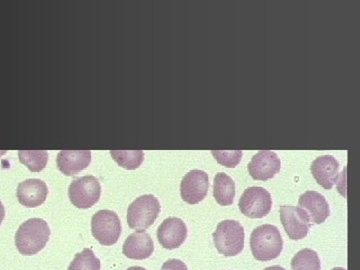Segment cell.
Here are the masks:
<instances>
[{"label": "cell", "mask_w": 360, "mask_h": 270, "mask_svg": "<svg viewBox=\"0 0 360 270\" xmlns=\"http://www.w3.org/2000/svg\"><path fill=\"white\" fill-rule=\"evenodd\" d=\"M213 196L219 205H232L236 198V184L233 179L224 172H219L213 184Z\"/></svg>", "instance_id": "obj_17"}, {"label": "cell", "mask_w": 360, "mask_h": 270, "mask_svg": "<svg viewBox=\"0 0 360 270\" xmlns=\"http://www.w3.org/2000/svg\"><path fill=\"white\" fill-rule=\"evenodd\" d=\"M264 270H286V269H284L283 267L278 266V265H274V266L267 267V269H265Z\"/></svg>", "instance_id": "obj_25"}, {"label": "cell", "mask_w": 360, "mask_h": 270, "mask_svg": "<svg viewBox=\"0 0 360 270\" xmlns=\"http://www.w3.org/2000/svg\"><path fill=\"white\" fill-rule=\"evenodd\" d=\"M298 205L309 217L310 224H321L330 214V208L322 194L309 191L300 196Z\"/></svg>", "instance_id": "obj_12"}, {"label": "cell", "mask_w": 360, "mask_h": 270, "mask_svg": "<svg viewBox=\"0 0 360 270\" xmlns=\"http://www.w3.org/2000/svg\"><path fill=\"white\" fill-rule=\"evenodd\" d=\"M310 170L319 186L331 189L340 176V162L333 155L321 156L312 162Z\"/></svg>", "instance_id": "obj_13"}, {"label": "cell", "mask_w": 360, "mask_h": 270, "mask_svg": "<svg viewBox=\"0 0 360 270\" xmlns=\"http://www.w3.org/2000/svg\"><path fill=\"white\" fill-rule=\"evenodd\" d=\"M250 248L253 257L258 262L276 259L283 248L281 231L274 225H260L251 233Z\"/></svg>", "instance_id": "obj_2"}, {"label": "cell", "mask_w": 360, "mask_h": 270, "mask_svg": "<svg viewBox=\"0 0 360 270\" xmlns=\"http://www.w3.org/2000/svg\"><path fill=\"white\" fill-rule=\"evenodd\" d=\"M248 172L255 180L266 181L274 179L281 168V161L274 151H258L248 163Z\"/></svg>", "instance_id": "obj_10"}, {"label": "cell", "mask_w": 360, "mask_h": 270, "mask_svg": "<svg viewBox=\"0 0 360 270\" xmlns=\"http://www.w3.org/2000/svg\"><path fill=\"white\" fill-rule=\"evenodd\" d=\"M110 155L120 167L127 170L137 169L144 160L142 150H110Z\"/></svg>", "instance_id": "obj_20"}, {"label": "cell", "mask_w": 360, "mask_h": 270, "mask_svg": "<svg viewBox=\"0 0 360 270\" xmlns=\"http://www.w3.org/2000/svg\"><path fill=\"white\" fill-rule=\"evenodd\" d=\"M163 270H188L186 264L179 259H168L165 264L162 265Z\"/></svg>", "instance_id": "obj_23"}, {"label": "cell", "mask_w": 360, "mask_h": 270, "mask_svg": "<svg viewBox=\"0 0 360 270\" xmlns=\"http://www.w3.org/2000/svg\"><path fill=\"white\" fill-rule=\"evenodd\" d=\"M101 195L99 180L92 175L78 177L68 187V198L75 207L87 210L98 202Z\"/></svg>", "instance_id": "obj_5"}, {"label": "cell", "mask_w": 360, "mask_h": 270, "mask_svg": "<svg viewBox=\"0 0 360 270\" xmlns=\"http://www.w3.org/2000/svg\"><path fill=\"white\" fill-rule=\"evenodd\" d=\"M333 270H347V269H343V267H336V269H333Z\"/></svg>", "instance_id": "obj_27"}, {"label": "cell", "mask_w": 360, "mask_h": 270, "mask_svg": "<svg viewBox=\"0 0 360 270\" xmlns=\"http://www.w3.org/2000/svg\"><path fill=\"white\" fill-rule=\"evenodd\" d=\"M161 270H163V269H161Z\"/></svg>", "instance_id": "obj_28"}, {"label": "cell", "mask_w": 360, "mask_h": 270, "mask_svg": "<svg viewBox=\"0 0 360 270\" xmlns=\"http://www.w3.org/2000/svg\"><path fill=\"white\" fill-rule=\"evenodd\" d=\"M215 248L224 257H236L245 248V229L236 220H224L213 233Z\"/></svg>", "instance_id": "obj_3"}, {"label": "cell", "mask_w": 360, "mask_h": 270, "mask_svg": "<svg viewBox=\"0 0 360 270\" xmlns=\"http://www.w3.org/2000/svg\"><path fill=\"white\" fill-rule=\"evenodd\" d=\"M212 153L219 165L229 168L236 167L243 158L241 150H212Z\"/></svg>", "instance_id": "obj_22"}, {"label": "cell", "mask_w": 360, "mask_h": 270, "mask_svg": "<svg viewBox=\"0 0 360 270\" xmlns=\"http://www.w3.org/2000/svg\"><path fill=\"white\" fill-rule=\"evenodd\" d=\"M279 214L288 238L300 240L307 236L311 224L304 210L293 205H284L279 210Z\"/></svg>", "instance_id": "obj_8"}, {"label": "cell", "mask_w": 360, "mask_h": 270, "mask_svg": "<svg viewBox=\"0 0 360 270\" xmlns=\"http://www.w3.org/2000/svg\"><path fill=\"white\" fill-rule=\"evenodd\" d=\"M18 158L30 172H40L46 167L49 153L45 150H20Z\"/></svg>", "instance_id": "obj_19"}, {"label": "cell", "mask_w": 360, "mask_h": 270, "mask_svg": "<svg viewBox=\"0 0 360 270\" xmlns=\"http://www.w3.org/2000/svg\"><path fill=\"white\" fill-rule=\"evenodd\" d=\"M91 233L101 245H115L122 233V222L112 210H99L91 219Z\"/></svg>", "instance_id": "obj_6"}, {"label": "cell", "mask_w": 360, "mask_h": 270, "mask_svg": "<svg viewBox=\"0 0 360 270\" xmlns=\"http://www.w3.org/2000/svg\"><path fill=\"white\" fill-rule=\"evenodd\" d=\"M186 238V224L179 217H168L158 227V241L165 250H172L180 248Z\"/></svg>", "instance_id": "obj_11"}, {"label": "cell", "mask_w": 360, "mask_h": 270, "mask_svg": "<svg viewBox=\"0 0 360 270\" xmlns=\"http://www.w3.org/2000/svg\"><path fill=\"white\" fill-rule=\"evenodd\" d=\"M49 188L46 184L37 179H27L18 186L16 196L20 205L27 208L39 207L46 200Z\"/></svg>", "instance_id": "obj_14"}, {"label": "cell", "mask_w": 360, "mask_h": 270, "mask_svg": "<svg viewBox=\"0 0 360 270\" xmlns=\"http://www.w3.org/2000/svg\"><path fill=\"white\" fill-rule=\"evenodd\" d=\"M271 194L264 187L252 186L246 189L239 200V210L250 219H262L271 210Z\"/></svg>", "instance_id": "obj_7"}, {"label": "cell", "mask_w": 360, "mask_h": 270, "mask_svg": "<svg viewBox=\"0 0 360 270\" xmlns=\"http://www.w3.org/2000/svg\"><path fill=\"white\" fill-rule=\"evenodd\" d=\"M127 270H146V269H143V267H141V266H132V267H129V269Z\"/></svg>", "instance_id": "obj_26"}, {"label": "cell", "mask_w": 360, "mask_h": 270, "mask_svg": "<svg viewBox=\"0 0 360 270\" xmlns=\"http://www.w3.org/2000/svg\"><path fill=\"white\" fill-rule=\"evenodd\" d=\"M4 217H6V210H4V206L2 205L1 201H0V225H1Z\"/></svg>", "instance_id": "obj_24"}, {"label": "cell", "mask_w": 360, "mask_h": 270, "mask_svg": "<svg viewBox=\"0 0 360 270\" xmlns=\"http://www.w3.org/2000/svg\"><path fill=\"white\" fill-rule=\"evenodd\" d=\"M160 213V203L155 195L139 196L129 206L127 224L131 229L146 231L155 224Z\"/></svg>", "instance_id": "obj_4"}, {"label": "cell", "mask_w": 360, "mask_h": 270, "mask_svg": "<svg viewBox=\"0 0 360 270\" xmlns=\"http://www.w3.org/2000/svg\"><path fill=\"white\" fill-rule=\"evenodd\" d=\"M321 267L319 255L309 248L298 251L291 260V270H321Z\"/></svg>", "instance_id": "obj_18"}, {"label": "cell", "mask_w": 360, "mask_h": 270, "mask_svg": "<svg viewBox=\"0 0 360 270\" xmlns=\"http://www.w3.org/2000/svg\"><path fill=\"white\" fill-rule=\"evenodd\" d=\"M51 229L45 220L30 219L20 225L15 233V245L21 255L32 257L49 243Z\"/></svg>", "instance_id": "obj_1"}, {"label": "cell", "mask_w": 360, "mask_h": 270, "mask_svg": "<svg viewBox=\"0 0 360 270\" xmlns=\"http://www.w3.org/2000/svg\"><path fill=\"white\" fill-rule=\"evenodd\" d=\"M155 251L153 238L148 232L137 231L130 234L123 243L122 252L130 259L143 260Z\"/></svg>", "instance_id": "obj_15"}, {"label": "cell", "mask_w": 360, "mask_h": 270, "mask_svg": "<svg viewBox=\"0 0 360 270\" xmlns=\"http://www.w3.org/2000/svg\"><path fill=\"white\" fill-rule=\"evenodd\" d=\"M58 167L66 176H73L89 167L91 162L90 150H61L58 155Z\"/></svg>", "instance_id": "obj_16"}, {"label": "cell", "mask_w": 360, "mask_h": 270, "mask_svg": "<svg viewBox=\"0 0 360 270\" xmlns=\"http://www.w3.org/2000/svg\"><path fill=\"white\" fill-rule=\"evenodd\" d=\"M210 179L206 172L200 169L191 170L184 175L180 186L181 198L189 205H198L207 195Z\"/></svg>", "instance_id": "obj_9"}, {"label": "cell", "mask_w": 360, "mask_h": 270, "mask_svg": "<svg viewBox=\"0 0 360 270\" xmlns=\"http://www.w3.org/2000/svg\"><path fill=\"white\" fill-rule=\"evenodd\" d=\"M101 260L90 248L77 253L68 270H101Z\"/></svg>", "instance_id": "obj_21"}]
</instances>
